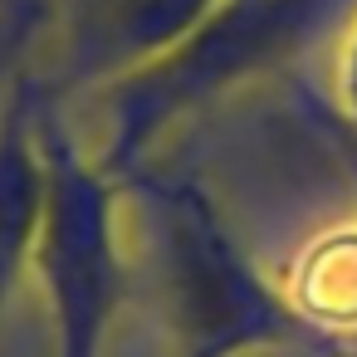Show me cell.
<instances>
[{"instance_id":"cell-1","label":"cell","mask_w":357,"mask_h":357,"mask_svg":"<svg viewBox=\"0 0 357 357\" xmlns=\"http://www.w3.org/2000/svg\"><path fill=\"white\" fill-rule=\"evenodd\" d=\"M342 6L352 0H220L186 40L103 89V142L93 157L118 181H132L186 113L298 54Z\"/></svg>"},{"instance_id":"cell-3","label":"cell","mask_w":357,"mask_h":357,"mask_svg":"<svg viewBox=\"0 0 357 357\" xmlns=\"http://www.w3.org/2000/svg\"><path fill=\"white\" fill-rule=\"evenodd\" d=\"M128 191L152 211L157 274L181 357H245L303 333V313L255 274L196 181L137 172Z\"/></svg>"},{"instance_id":"cell-6","label":"cell","mask_w":357,"mask_h":357,"mask_svg":"<svg viewBox=\"0 0 357 357\" xmlns=\"http://www.w3.org/2000/svg\"><path fill=\"white\" fill-rule=\"evenodd\" d=\"M20 45H25V25H0V118H6L10 98H15L20 84H25V74H15Z\"/></svg>"},{"instance_id":"cell-4","label":"cell","mask_w":357,"mask_h":357,"mask_svg":"<svg viewBox=\"0 0 357 357\" xmlns=\"http://www.w3.org/2000/svg\"><path fill=\"white\" fill-rule=\"evenodd\" d=\"M220 0H79L69 20V64L84 84H118L186 40Z\"/></svg>"},{"instance_id":"cell-5","label":"cell","mask_w":357,"mask_h":357,"mask_svg":"<svg viewBox=\"0 0 357 357\" xmlns=\"http://www.w3.org/2000/svg\"><path fill=\"white\" fill-rule=\"evenodd\" d=\"M40 84L25 79L0 118V318L30 279L40 220Z\"/></svg>"},{"instance_id":"cell-2","label":"cell","mask_w":357,"mask_h":357,"mask_svg":"<svg viewBox=\"0 0 357 357\" xmlns=\"http://www.w3.org/2000/svg\"><path fill=\"white\" fill-rule=\"evenodd\" d=\"M40 220L30 279L45 294L54 357H103L108 328L128 294L123 250V196L93 147L74 137L54 93L40 84Z\"/></svg>"}]
</instances>
